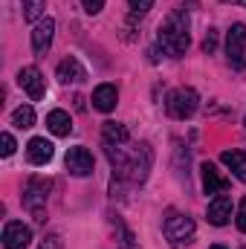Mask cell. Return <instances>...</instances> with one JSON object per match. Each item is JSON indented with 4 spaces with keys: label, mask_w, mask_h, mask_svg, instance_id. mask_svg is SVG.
<instances>
[{
    "label": "cell",
    "mask_w": 246,
    "mask_h": 249,
    "mask_svg": "<svg viewBox=\"0 0 246 249\" xmlns=\"http://www.w3.org/2000/svg\"><path fill=\"white\" fill-rule=\"evenodd\" d=\"M157 44L162 47L165 55L171 58H180L185 55L188 44H191V32H188V15H185V6H177L162 23H159V32H157Z\"/></svg>",
    "instance_id": "6da1fadb"
},
{
    "label": "cell",
    "mask_w": 246,
    "mask_h": 249,
    "mask_svg": "<svg viewBox=\"0 0 246 249\" xmlns=\"http://www.w3.org/2000/svg\"><path fill=\"white\" fill-rule=\"evenodd\" d=\"M50 188H53V180H44V177H29V183L23 188V209L38 223L47 220V197H50Z\"/></svg>",
    "instance_id": "7a4b0ae2"
},
{
    "label": "cell",
    "mask_w": 246,
    "mask_h": 249,
    "mask_svg": "<svg viewBox=\"0 0 246 249\" xmlns=\"http://www.w3.org/2000/svg\"><path fill=\"white\" fill-rule=\"evenodd\" d=\"M162 229H165V238L171 241V247L174 249H183V247H191V244H194V232H197V226H194V220H191L188 214L168 212Z\"/></svg>",
    "instance_id": "3957f363"
},
{
    "label": "cell",
    "mask_w": 246,
    "mask_h": 249,
    "mask_svg": "<svg viewBox=\"0 0 246 249\" xmlns=\"http://www.w3.org/2000/svg\"><path fill=\"white\" fill-rule=\"evenodd\" d=\"M200 107V96L194 87H177L168 93V102H165V110L171 119H191Z\"/></svg>",
    "instance_id": "277c9868"
},
{
    "label": "cell",
    "mask_w": 246,
    "mask_h": 249,
    "mask_svg": "<svg viewBox=\"0 0 246 249\" xmlns=\"http://www.w3.org/2000/svg\"><path fill=\"white\" fill-rule=\"evenodd\" d=\"M226 61L232 70H246V23H232L226 32Z\"/></svg>",
    "instance_id": "5b68a950"
},
{
    "label": "cell",
    "mask_w": 246,
    "mask_h": 249,
    "mask_svg": "<svg viewBox=\"0 0 246 249\" xmlns=\"http://www.w3.org/2000/svg\"><path fill=\"white\" fill-rule=\"evenodd\" d=\"M151 165H154V151H151V145H148V142L136 145V148L127 154V180H130V183H145Z\"/></svg>",
    "instance_id": "8992f818"
},
{
    "label": "cell",
    "mask_w": 246,
    "mask_h": 249,
    "mask_svg": "<svg viewBox=\"0 0 246 249\" xmlns=\"http://www.w3.org/2000/svg\"><path fill=\"white\" fill-rule=\"evenodd\" d=\"M18 84H20V90H23L32 102H41L44 93H47V84H44V75H41L38 67H23V70L18 72Z\"/></svg>",
    "instance_id": "52a82bcc"
},
{
    "label": "cell",
    "mask_w": 246,
    "mask_h": 249,
    "mask_svg": "<svg viewBox=\"0 0 246 249\" xmlns=\"http://www.w3.org/2000/svg\"><path fill=\"white\" fill-rule=\"evenodd\" d=\"M32 244V229L20 220H9L3 226V247L6 249H26Z\"/></svg>",
    "instance_id": "ba28073f"
},
{
    "label": "cell",
    "mask_w": 246,
    "mask_h": 249,
    "mask_svg": "<svg viewBox=\"0 0 246 249\" xmlns=\"http://www.w3.org/2000/svg\"><path fill=\"white\" fill-rule=\"evenodd\" d=\"M67 171L72 177H90L93 174V154L87 148H70L67 151Z\"/></svg>",
    "instance_id": "9c48e42d"
},
{
    "label": "cell",
    "mask_w": 246,
    "mask_h": 249,
    "mask_svg": "<svg viewBox=\"0 0 246 249\" xmlns=\"http://www.w3.org/2000/svg\"><path fill=\"white\" fill-rule=\"evenodd\" d=\"M53 35H55V20L53 18H41L32 29V50L35 55H47V50L53 47Z\"/></svg>",
    "instance_id": "30bf717a"
},
{
    "label": "cell",
    "mask_w": 246,
    "mask_h": 249,
    "mask_svg": "<svg viewBox=\"0 0 246 249\" xmlns=\"http://www.w3.org/2000/svg\"><path fill=\"white\" fill-rule=\"evenodd\" d=\"M53 157H55V145L47 136H35V139L26 142V160L32 165H47Z\"/></svg>",
    "instance_id": "8fae6325"
},
{
    "label": "cell",
    "mask_w": 246,
    "mask_h": 249,
    "mask_svg": "<svg viewBox=\"0 0 246 249\" xmlns=\"http://www.w3.org/2000/svg\"><path fill=\"white\" fill-rule=\"evenodd\" d=\"M200 177H203V191L206 194H214L217 197V194H223L229 188V177H223L211 162H203L200 165Z\"/></svg>",
    "instance_id": "7c38bea8"
},
{
    "label": "cell",
    "mask_w": 246,
    "mask_h": 249,
    "mask_svg": "<svg viewBox=\"0 0 246 249\" xmlns=\"http://www.w3.org/2000/svg\"><path fill=\"white\" fill-rule=\"evenodd\" d=\"M206 217H209L211 226H226V223L232 220V200H229L226 194H217V197L209 203Z\"/></svg>",
    "instance_id": "4fadbf2b"
},
{
    "label": "cell",
    "mask_w": 246,
    "mask_h": 249,
    "mask_svg": "<svg viewBox=\"0 0 246 249\" xmlns=\"http://www.w3.org/2000/svg\"><path fill=\"white\" fill-rule=\"evenodd\" d=\"M116 105H119V90H116V84H99V87L93 90V107H96V110L110 113Z\"/></svg>",
    "instance_id": "5bb4252c"
},
{
    "label": "cell",
    "mask_w": 246,
    "mask_h": 249,
    "mask_svg": "<svg viewBox=\"0 0 246 249\" xmlns=\"http://www.w3.org/2000/svg\"><path fill=\"white\" fill-rule=\"evenodd\" d=\"M220 162H223L241 183H246V151H241V148L223 151V154H220Z\"/></svg>",
    "instance_id": "9a60e30c"
},
{
    "label": "cell",
    "mask_w": 246,
    "mask_h": 249,
    "mask_svg": "<svg viewBox=\"0 0 246 249\" xmlns=\"http://www.w3.org/2000/svg\"><path fill=\"white\" fill-rule=\"evenodd\" d=\"M84 78H87V70L81 67L78 58H64L58 64V81H64V84H78Z\"/></svg>",
    "instance_id": "2e32d148"
},
{
    "label": "cell",
    "mask_w": 246,
    "mask_h": 249,
    "mask_svg": "<svg viewBox=\"0 0 246 249\" xmlns=\"http://www.w3.org/2000/svg\"><path fill=\"white\" fill-rule=\"evenodd\" d=\"M47 127H50V133H55V136H70L72 119H70L67 110H50V113H47Z\"/></svg>",
    "instance_id": "e0dca14e"
},
{
    "label": "cell",
    "mask_w": 246,
    "mask_h": 249,
    "mask_svg": "<svg viewBox=\"0 0 246 249\" xmlns=\"http://www.w3.org/2000/svg\"><path fill=\"white\" fill-rule=\"evenodd\" d=\"M102 136H105V142H110V145H124L127 139H130V133H127V127L119 122H105L102 127Z\"/></svg>",
    "instance_id": "ac0fdd59"
},
{
    "label": "cell",
    "mask_w": 246,
    "mask_h": 249,
    "mask_svg": "<svg viewBox=\"0 0 246 249\" xmlns=\"http://www.w3.org/2000/svg\"><path fill=\"white\" fill-rule=\"evenodd\" d=\"M12 124L20 127V130L32 127V124H35V110H32V105H20V107L12 113Z\"/></svg>",
    "instance_id": "d6986e66"
},
{
    "label": "cell",
    "mask_w": 246,
    "mask_h": 249,
    "mask_svg": "<svg viewBox=\"0 0 246 249\" xmlns=\"http://www.w3.org/2000/svg\"><path fill=\"white\" fill-rule=\"evenodd\" d=\"M23 3V18L26 20H38L47 9V0H20Z\"/></svg>",
    "instance_id": "ffe728a7"
},
{
    "label": "cell",
    "mask_w": 246,
    "mask_h": 249,
    "mask_svg": "<svg viewBox=\"0 0 246 249\" xmlns=\"http://www.w3.org/2000/svg\"><path fill=\"white\" fill-rule=\"evenodd\" d=\"M127 6H130V15H133V18H145V15L151 12L154 0H127Z\"/></svg>",
    "instance_id": "44dd1931"
},
{
    "label": "cell",
    "mask_w": 246,
    "mask_h": 249,
    "mask_svg": "<svg viewBox=\"0 0 246 249\" xmlns=\"http://www.w3.org/2000/svg\"><path fill=\"white\" fill-rule=\"evenodd\" d=\"M214 50H217V29H209V32H206V38H203V53H206V55H211Z\"/></svg>",
    "instance_id": "7402d4cb"
},
{
    "label": "cell",
    "mask_w": 246,
    "mask_h": 249,
    "mask_svg": "<svg viewBox=\"0 0 246 249\" xmlns=\"http://www.w3.org/2000/svg\"><path fill=\"white\" fill-rule=\"evenodd\" d=\"M119 238H122V241H119V244H122V249H139V247H136L133 232H130V229H124L122 223H119Z\"/></svg>",
    "instance_id": "603a6c76"
},
{
    "label": "cell",
    "mask_w": 246,
    "mask_h": 249,
    "mask_svg": "<svg viewBox=\"0 0 246 249\" xmlns=\"http://www.w3.org/2000/svg\"><path fill=\"white\" fill-rule=\"evenodd\" d=\"M0 154H3V157H12V154H15V136H12V133H3V136H0Z\"/></svg>",
    "instance_id": "cb8c5ba5"
},
{
    "label": "cell",
    "mask_w": 246,
    "mask_h": 249,
    "mask_svg": "<svg viewBox=\"0 0 246 249\" xmlns=\"http://www.w3.org/2000/svg\"><path fill=\"white\" fill-rule=\"evenodd\" d=\"M81 3H84V12H87V15H99L107 0H81Z\"/></svg>",
    "instance_id": "d4e9b609"
},
{
    "label": "cell",
    "mask_w": 246,
    "mask_h": 249,
    "mask_svg": "<svg viewBox=\"0 0 246 249\" xmlns=\"http://www.w3.org/2000/svg\"><path fill=\"white\" fill-rule=\"evenodd\" d=\"M235 223H238V229L246 235V197L241 200V206H238V217H235Z\"/></svg>",
    "instance_id": "484cf974"
},
{
    "label": "cell",
    "mask_w": 246,
    "mask_h": 249,
    "mask_svg": "<svg viewBox=\"0 0 246 249\" xmlns=\"http://www.w3.org/2000/svg\"><path fill=\"white\" fill-rule=\"evenodd\" d=\"M223 3H235V6H246V0H223Z\"/></svg>",
    "instance_id": "4316f807"
},
{
    "label": "cell",
    "mask_w": 246,
    "mask_h": 249,
    "mask_svg": "<svg viewBox=\"0 0 246 249\" xmlns=\"http://www.w3.org/2000/svg\"><path fill=\"white\" fill-rule=\"evenodd\" d=\"M209 249H226V247L223 244H214V247H209Z\"/></svg>",
    "instance_id": "83f0119b"
},
{
    "label": "cell",
    "mask_w": 246,
    "mask_h": 249,
    "mask_svg": "<svg viewBox=\"0 0 246 249\" xmlns=\"http://www.w3.org/2000/svg\"><path fill=\"white\" fill-rule=\"evenodd\" d=\"M244 130H246V119H244Z\"/></svg>",
    "instance_id": "f1b7e54d"
},
{
    "label": "cell",
    "mask_w": 246,
    "mask_h": 249,
    "mask_svg": "<svg viewBox=\"0 0 246 249\" xmlns=\"http://www.w3.org/2000/svg\"><path fill=\"white\" fill-rule=\"evenodd\" d=\"M241 249H246V247H241Z\"/></svg>",
    "instance_id": "f546056e"
}]
</instances>
